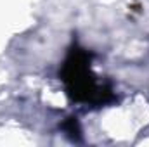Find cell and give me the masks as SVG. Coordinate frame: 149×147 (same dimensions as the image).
<instances>
[{
    "label": "cell",
    "mask_w": 149,
    "mask_h": 147,
    "mask_svg": "<svg viewBox=\"0 0 149 147\" xmlns=\"http://www.w3.org/2000/svg\"><path fill=\"white\" fill-rule=\"evenodd\" d=\"M61 78L66 83L68 95L76 102L104 104L113 99L108 88L97 85L95 74L90 69V55L81 49H73L70 52L63 64Z\"/></svg>",
    "instance_id": "cell-1"
},
{
    "label": "cell",
    "mask_w": 149,
    "mask_h": 147,
    "mask_svg": "<svg viewBox=\"0 0 149 147\" xmlns=\"http://www.w3.org/2000/svg\"><path fill=\"white\" fill-rule=\"evenodd\" d=\"M63 130L71 137L74 140H80V125H78V121H76V118H68L66 121H64V125H63Z\"/></svg>",
    "instance_id": "cell-2"
}]
</instances>
